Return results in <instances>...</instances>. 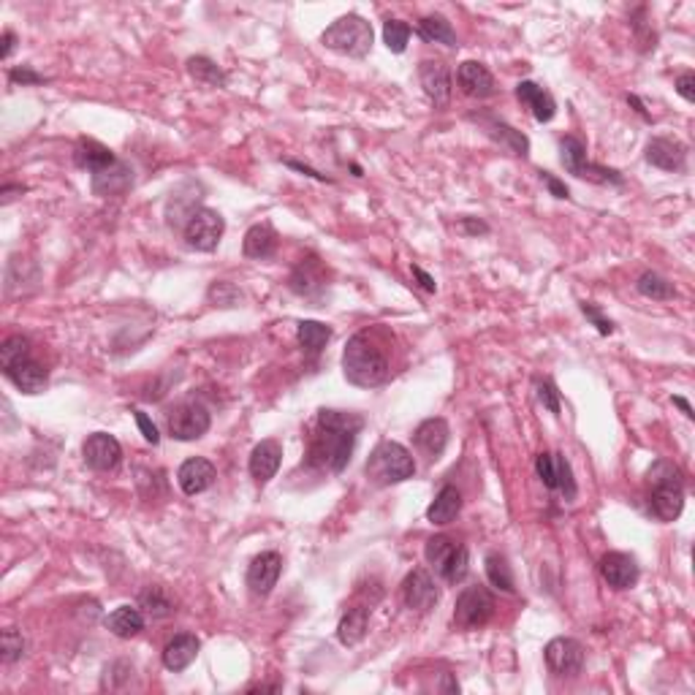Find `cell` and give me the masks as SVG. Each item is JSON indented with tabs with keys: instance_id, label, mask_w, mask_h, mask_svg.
Returning a JSON list of instances; mask_svg holds the SVG:
<instances>
[{
	"instance_id": "cell-35",
	"label": "cell",
	"mask_w": 695,
	"mask_h": 695,
	"mask_svg": "<svg viewBox=\"0 0 695 695\" xmlns=\"http://www.w3.org/2000/svg\"><path fill=\"white\" fill-rule=\"evenodd\" d=\"M188 74H190L199 85H204V88H226V82H228L226 74H223V69H220L215 60L204 58V55L188 60Z\"/></svg>"
},
{
	"instance_id": "cell-42",
	"label": "cell",
	"mask_w": 695,
	"mask_h": 695,
	"mask_svg": "<svg viewBox=\"0 0 695 695\" xmlns=\"http://www.w3.org/2000/svg\"><path fill=\"white\" fill-rule=\"evenodd\" d=\"M408 39H411V25L403 20H386L384 23V42L389 47V52L403 55L408 50Z\"/></svg>"
},
{
	"instance_id": "cell-52",
	"label": "cell",
	"mask_w": 695,
	"mask_h": 695,
	"mask_svg": "<svg viewBox=\"0 0 695 695\" xmlns=\"http://www.w3.org/2000/svg\"><path fill=\"white\" fill-rule=\"evenodd\" d=\"M459 228H462V234H468V236L489 234V226H486L484 220H478V218H462V220H459Z\"/></svg>"
},
{
	"instance_id": "cell-17",
	"label": "cell",
	"mask_w": 695,
	"mask_h": 695,
	"mask_svg": "<svg viewBox=\"0 0 695 695\" xmlns=\"http://www.w3.org/2000/svg\"><path fill=\"white\" fill-rule=\"evenodd\" d=\"M449 438H451V430H449V422L446 419H427L416 427L413 432V443L419 449L422 457H427L430 462H438L449 446Z\"/></svg>"
},
{
	"instance_id": "cell-4",
	"label": "cell",
	"mask_w": 695,
	"mask_h": 695,
	"mask_svg": "<svg viewBox=\"0 0 695 695\" xmlns=\"http://www.w3.org/2000/svg\"><path fill=\"white\" fill-rule=\"evenodd\" d=\"M365 476L375 486L403 484V481L416 476V459H413V454L403 443L384 440V443H378L373 449L367 465H365Z\"/></svg>"
},
{
	"instance_id": "cell-7",
	"label": "cell",
	"mask_w": 695,
	"mask_h": 695,
	"mask_svg": "<svg viewBox=\"0 0 695 695\" xmlns=\"http://www.w3.org/2000/svg\"><path fill=\"white\" fill-rule=\"evenodd\" d=\"M495 616V595L484 584H470L459 592L454 606V625L459 630H478Z\"/></svg>"
},
{
	"instance_id": "cell-37",
	"label": "cell",
	"mask_w": 695,
	"mask_h": 695,
	"mask_svg": "<svg viewBox=\"0 0 695 695\" xmlns=\"http://www.w3.org/2000/svg\"><path fill=\"white\" fill-rule=\"evenodd\" d=\"M139 608L150 619H163V616L174 614V600L169 598V592L163 587H147L139 595Z\"/></svg>"
},
{
	"instance_id": "cell-24",
	"label": "cell",
	"mask_w": 695,
	"mask_h": 695,
	"mask_svg": "<svg viewBox=\"0 0 695 695\" xmlns=\"http://www.w3.org/2000/svg\"><path fill=\"white\" fill-rule=\"evenodd\" d=\"M4 375H6L23 394H42V392L47 389V384H50V373H47L33 357L25 359V362H20V365H14V367H6Z\"/></svg>"
},
{
	"instance_id": "cell-2",
	"label": "cell",
	"mask_w": 695,
	"mask_h": 695,
	"mask_svg": "<svg viewBox=\"0 0 695 695\" xmlns=\"http://www.w3.org/2000/svg\"><path fill=\"white\" fill-rule=\"evenodd\" d=\"M342 373L348 384L359 389H375L389 381V362L370 334H354L342 351Z\"/></svg>"
},
{
	"instance_id": "cell-16",
	"label": "cell",
	"mask_w": 695,
	"mask_h": 695,
	"mask_svg": "<svg viewBox=\"0 0 695 695\" xmlns=\"http://www.w3.org/2000/svg\"><path fill=\"white\" fill-rule=\"evenodd\" d=\"M644 158H646V163H652L663 171H673V174L687 171V147L676 139H665V136L649 139Z\"/></svg>"
},
{
	"instance_id": "cell-13",
	"label": "cell",
	"mask_w": 695,
	"mask_h": 695,
	"mask_svg": "<svg viewBox=\"0 0 695 695\" xmlns=\"http://www.w3.org/2000/svg\"><path fill=\"white\" fill-rule=\"evenodd\" d=\"M403 600H405L408 608H413L419 614H427V611H432L438 606L440 589H438L435 579L424 568H416L403 581Z\"/></svg>"
},
{
	"instance_id": "cell-11",
	"label": "cell",
	"mask_w": 695,
	"mask_h": 695,
	"mask_svg": "<svg viewBox=\"0 0 695 695\" xmlns=\"http://www.w3.org/2000/svg\"><path fill=\"white\" fill-rule=\"evenodd\" d=\"M82 459L90 470L109 473L123 462V446L109 432H93L82 446Z\"/></svg>"
},
{
	"instance_id": "cell-47",
	"label": "cell",
	"mask_w": 695,
	"mask_h": 695,
	"mask_svg": "<svg viewBox=\"0 0 695 695\" xmlns=\"http://www.w3.org/2000/svg\"><path fill=\"white\" fill-rule=\"evenodd\" d=\"M579 307H581V312L587 315V320H589V323H592V326H595V329H598L603 337L614 334V320H608V318H606V315H603V312H600V310H598L592 301H581Z\"/></svg>"
},
{
	"instance_id": "cell-33",
	"label": "cell",
	"mask_w": 695,
	"mask_h": 695,
	"mask_svg": "<svg viewBox=\"0 0 695 695\" xmlns=\"http://www.w3.org/2000/svg\"><path fill=\"white\" fill-rule=\"evenodd\" d=\"M296 339L301 345V351L310 354V357H318L326 342L331 339V326L320 323V320H301L296 326Z\"/></svg>"
},
{
	"instance_id": "cell-5",
	"label": "cell",
	"mask_w": 695,
	"mask_h": 695,
	"mask_svg": "<svg viewBox=\"0 0 695 695\" xmlns=\"http://www.w3.org/2000/svg\"><path fill=\"white\" fill-rule=\"evenodd\" d=\"M373 25L359 17V14H345L339 20H334L323 36H320V44L331 52H339V55H348V58H367L370 50H373Z\"/></svg>"
},
{
	"instance_id": "cell-27",
	"label": "cell",
	"mask_w": 695,
	"mask_h": 695,
	"mask_svg": "<svg viewBox=\"0 0 695 695\" xmlns=\"http://www.w3.org/2000/svg\"><path fill=\"white\" fill-rule=\"evenodd\" d=\"M274 250H277V231L272 228V223H255L247 228L242 242V253L247 258L264 261V258H272Z\"/></svg>"
},
{
	"instance_id": "cell-38",
	"label": "cell",
	"mask_w": 695,
	"mask_h": 695,
	"mask_svg": "<svg viewBox=\"0 0 695 695\" xmlns=\"http://www.w3.org/2000/svg\"><path fill=\"white\" fill-rule=\"evenodd\" d=\"M635 291L646 299H654V301H668L676 296V288L671 280H665L663 274L657 272H644L638 280H635Z\"/></svg>"
},
{
	"instance_id": "cell-22",
	"label": "cell",
	"mask_w": 695,
	"mask_h": 695,
	"mask_svg": "<svg viewBox=\"0 0 695 695\" xmlns=\"http://www.w3.org/2000/svg\"><path fill=\"white\" fill-rule=\"evenodd\" d=\"M280 462H283V446L277 440H261L253 454H250V476L255 484H266L274 478V473L280 470Z\"/></svg>"
},
{
	"instance_id": "cell-6",
	"label": "cell",
	"mask_w": 695,
	"mask_h": 695,
	"mask_svg": "<svg viewBox=\"0 0 695 695\" xmlns=\"http://www.w3.org/2000/svg\"><path fill=\"white\" fill-rule=\"evenodd\" d=\"M427 562L435 568V573L446 581V584H462L468 570H470V554L465 543H457L449 535H435L427 541L424 549Z\"/></svg>"
},
{
	"instance_id": "cell-30",
	"label": "cell",
	"mask_w": 695,
	"mask_h": 695,
	"mask_svg": "<svg viewBox=\"0 0 695 695\" xmlns=\"http://www.w3.org/2000/svg\"><path fill=\"white\" fill-rule=\"evenodd\" d=\"M107 630L117 638H134L144 630V611L136 606H117L107 616Z\"/></svg>"
},
{
	"instance_id": "cell-29",
	"label": "cell",
	"mask_w": 695,
	"mask_h": 695,
	"mask_svg": "<svg viewBox=\"0 0 695 695\" xmlns=\"http://www.w3.org/2000/svg\"><path fill=\"white\" fill-rule=\"evenodd\" d=\"M459 511H462V492L457 489V486H451V484H446L440 492H438V497L430 503V508H427V519L432 522V524H451L457 516H459Z\"/></svg>"
},
{
	"instance_id": "cell-50",
	"label": "cell",
	"mask_w": 695,
	"mask_h": 695,
	"mask_svg": "<svg viewBox=\"0 0 695 695\" xmlns=\"http://www.w3.org/2000/svg\"><path fill=\"white\" fill-rule=\"evenodd\" d=\"M676 93L687 101V104H695V74L692 71H684L676 77Z\"/></svg>"
},
{
	"instance_id": "cell-44",
	"label": "cell",
	"mask_w": 695,
	"mask_h": 695,
	"mask_svg": "<svg viewBox=\"0 0 695 695\" xmlns=\"http://www.w3.org/2000/svg\"><path fill=\"white\" fill-rule=\"evenodd\" d=\"M554 465H557V492H562V497L570 503L576 497V492H579L573 470H570V462L562 454H554Z\"/></svg>"
},
{
	"instance_id": "cell-9",
	"label": "cell",
	"mask_w": 695,
	"mask_h": 695,
	"mask_svg": "<svg viewBox=\"0 0 695 695\" xmlns=\"http://www.w3.org/2000/svg\"><path fill=\"white\" fill-rule=\"evenodd\" d=\"M166 427H169V435L174 440L190 443V440H199L209 432L212 416L201 403H180L177 408H171V413L166 419Z\"/></svg>"
},
{
	"instance_id": "cell-15",
	"label": "cell",
	"mask_w": 695,
	"mask_h": 695,
	"mask_svg": "<svg viewBox=\"0 0 695 695\" xmlns=\"http://www.w3.org/2000/svg\"><path fill=\"white\" fill-rule=\"evenodd\" d=\"M419 82L427 93V98L438 107V109H446L449 101H451V71L446 63L440 60H422L419 63Z\"/></svg>"
},
{
	"instance_id": "cell-25",
	"label": "cell",
	"mask_w": 695,
	"mask_h": 695,
	"mask_svg": "<svg viewBox=\"0 0 695 695\" xmlns=\"http://www.w3.org/2000/svg\"><path fill=\"white\" fill-rule=\"evenodd\" d=\"M199 649H201V641L193 635V633H180L174 635L166 649H163V665L174 673L185 671L196 657H199Z\"/></svg>"
},
{
	"instance_id": "cell-14",
	"label": "cell",
	"mask_w": 695,
	"mask_h": 695,
	"mask_svg": "<svg viewBox=\"0 0 695 695\" xmlns=\"http://www.w3.org/2000/svg\"><path fill=\"white\" fill-rule=\"evenodd\" d=\"M600 576L603 581L611 587V589H630L638 584V576H641V568L635 562L633 554H625V551H608L600 557Z\"/></svg>"
},
{
	"instance_id": "cell-48",
	"label": "cell",
	"mask_w": 695,
	"mask_h": 695,
	"mask_svg": "<svg viewBox=\"0 0 695 695\" xmlns=\"http://www.w3.org/2000/svg\"><path fill=\"white\" fill-rule=\"evenodd\" d=\"M9 82L28 88V85H44V82H50V79H47L44 74H36L31 66H20V69H12V71H9Z\"/></svg>"
},
{
	"instance_id": "cell-8",
	"label": "cell",
	"mask_w": 695,
	"mask_h": 695,
	"mask_svg": "<svg viewBox=\"0 0 695 695\" xmlns=\"http://www.w3.org/2000/svg\"><path fill=\"white\" fill-rule=\"evenodd\" d=\"M223 231H226V220L218 209H209V207H201L190 215V220L185 223L182 228V239L190 250H199V253H212L220 239H223Z\"/></svg>"
},
{
	"instance_id": "cell-21",
	"label": "cell",
	"mask_w": 695,
	"mask_h": 695,
	"mask_svg": "<svg viewBox=\"0 0 695 695\" xmlns=\"http://www.w3.org/2000/svg\"><path fill=\"white\" fill-rule=\"evenodd\" d=\"M457 82H459L462 93L470 96V98H489L497 90L495 88V77L489 74V69L476 63V60H465L457 69Z\"/></svg>"
},
{
	"instance_id": "cell-18",
	"label": "cell",
	"mask_w": 695,
	"mask_h": 695,
	"mask_svg": "<svg viewBox=\"0 0 695 695\" xmlns=\"http://www.w3.org/2000/svg\"><path fill=\"white\" fill-rule=\"evenodd\" d=\"M283 573V557L277 551H261L247 568V587L253 595H269Z\"/></svg>"
},
{
	"instance_id": "cell-58",
	"label": "cell",
	"mask_w": 695,
	"mask_h": 695,
	"mask_svg": "<svg viewBox=\"0 0 695 695\" xmlns=\"http://www.w3.org/2000/svg\"><path fill=\"white\" fill-rule=\"evenodd\" d=\"M673 405H676V408H681V413H684L687 419H692V416H695V413H692V408H690V403H687L684 397H673Z\"/></svg>"
},
{
	"instance_id": "cell-28",
	"label": "cell",
	"mask_w": 695,
	"mask_h": 695,
	"mask_svg": "<svg viewBox=\"0 0 695 695\" xmlns=\"http://www.w3.org/2000/svg\"><path fill=\"white\" fill-rule=\"evenodd\" d=\"M367 627H370V608L367 606H354V608H348L345 616L339 619L337 638H339L342 646H357L367 635Z\"/></svg>"
},
{
	"instance_id": "cell-49",
	"label": "cell",
	"mask_w": 695,
	"mask_h": 695,
	"mask_svg": "<svg viewBox=\"0 0 695 695\" xmlns=\"http://www.w3.org/2000/svg\"><path fill=\"white\" fill-rule=\"evenodd\" d=\"M134 419H136V424H139V430H142L144 440H147V443H153V446H158V443H161V432H158V427L150 422V416H147L144 411H134Z\"/></svg>"
},
{
	"instance_id": "cell-41",
	"label": "cell",
	"mask_w": 695,
	"mask_h": 695,
	"mask_svg": "<svg viewBox=\"0 0 695 695\" xmlns=\"http://www.w3.org/2000/svg\"><path fill=\"white\" fill-rule=\"evenodd\" d=\"M25 646H28L25 635L17 627H6L4 635H0V660H4L6 665L17 663L25 654Z\"/></svg>"
},
{
	"instance_id": "cell-53",
	"label": "cell",
	"mask_w": 695,
	"mask_h": 695,
	"mask_svg": "<svg viewBox=\"0 0 695 695\" xmlns=\"http://www.w3.org/2000/svg\"><path fill=\"white\" fill-rule=\"evenodd\" d=\"M411 272H413V277L419 280V285H422L424 291H430V293H435V291H438V283H435V277H432L430 272H424L419 264H413V266H411Z\"/></svg>"
},
{
	"instance_id": "cell-55",
	"label": "cell",
	"mask_w": 695,
	"mask_h": 695,
	"mask_svg": "<svg viewBox=\"0 0 695 695\" xmlns=\"http://www.w3.org/2000/svg\"><path fill=\"white\" fill-rule=\"evenodd\" d=\"M0 44H4V47H0V58L9 60L12 52H14V47H17V33H14V31H6L4 39H0Z\"/></svg>"
},
{
	"instance_id": "cell-57",
	"label": "cell",
	"mask_w": 695,
	"mask_h": 695,
	"mask_svg": "<svg viewBox=\"0 0 695 695\" xmlns=\"http://www.w3.org/2000/svg\"><path fill=\"white\" fill-rule=\"evenodd\" d=\"M627 104H630V107H633V109H635V112H638V115L644 117V120H649V112L644 109V104H641V101H638L635 96H627Z\"/></svg>"
},
{
	"instance_id": "cell-31",
	"label": "cell",
	"mask_w": 695,
	"mask_h": 695,
	"mask_svg": "<svg viewBox=\"0 0 695 695\" xmlns=\"http://www.w3.org/2000/svg\"><path fill=\"white\" fill-rule=\"evenodd\" d=\"M486 134H489L500 147H505L511 155H516V158H527V155H530V139H527L522 131L511 128L508 123H503V120H486Z\"/></svg>"
},
{
	"instance_id": "cell-39",
	"label": "cell",
	"mask_w": 695,
	"mask_h": 695,
	"mask_svg": "<svg viewBox=\"0 0 695 695\" xmlns=\"http://www.w3.org/2000/svg\"><path fill=\"white\" fill-rule=\"evenodd\" d=\"M486 579H489V584L497 587L500 592H508V595L516 592L514 570H511L508 560H505L503 554H497V551H492V554L486 557Z\"/></svg>"
},
{
	"instance_id": "cell-20",
	"label": "cell",
	"mask_w": 695,
	"mask_h": 695,
	"mask_svg": "<svg viewBox=\"0 0 695 695\" xmlns=\"http://www.w3.org/2000/svg\"><path fill=\"white\" fill-rule=\"evenodd\" d=\"M134 185V169L125 161H115L112 166L90 174V188L96 196H120Z\"/></svg>"
},
{
	"instance_id": "cell-10",
	"label": "cell",
	"mask_w": 695,
	"mask_h": 695,
	"mask_svg": "<svg viewBox=\"0 0 695 695\" xmlns=\"http://www.w3.org/2000/svg\"><path fill=\"white\" fill-rule=\"evenodd\" d=\"M543 660L549 665V671L560 679H573L584 671V660H587V652L584 646L576 641V638H551L543 649Z\"/></svg>"
},
{
	"instance_id": "cell-3",
	"label": "cell",
	"mask_w": 695,
	"mask_h": 695,
	"mask_svg": "<svg viewBox=\"0 0 695 695\" xmlns=\"http://www.w3.org/2000/svg\"><path fill=\"white\" fill-rule=\"evenodd\" d=\"M646 486H649V511L660 522H676L684 508L681 470L668 459H657L646 473Z\"/></svg>"
},
{
	"instance_id": "cell-26",
	"label": "cell",
	"mask_w": 695,
	"mask_h": 695,
	"mask_svg": "<svg viewBox=\"0 0 695 695\" xmlns=\"http://www.w3.org/2000/svg\"><path fill=\"white\" fill-rule=\"evenodd\" d=\"M74 161H77L79 169L96 174V171L112 166V163L120 161V158H117L107 144H101V142H96V139H79L77 147H74Z\"/></svg>"
},
{
	"instance_id": "cell-34",
	"label": "cell",
	"mask_w": 695,
	"mask_h": 695,
	"mask_svg": "<svg viewBox=\"0 0 695 695\" xmlns=\"http://www.w3.org/2000/svg\"><path fill=\"white\" fill-rule=\"evenodd\" d=\"M288 288H291L293 293H299V296H312L318 288H323V277H320V272H318V264L301 261V264L291 272Z\"/></svg>"
},
{
	"instance_id": "cell-51",
	"label": "cell",
	"mask_w": 695,
	"mask_h": 695,
	"mask_svg": "<svg viewBox=\"0 0 695 695\" xmlns=\"http://www.w3.org/2000/svg\"><path fill=\"white\" fill-rule=\"evenodd\" d=\"M541 174V182L549 188V193L554 196V199H570V190H568V185L562 182V180H557L551 171H538Z\"/></svg>"
},
{
	"instance_id": "cell-32",
	"label": "cell",
	"mask_w": 695,
	"mask_h": 695,
	"mask_svg": "<svg viewBox=\"0 0 695 695\" xmlns=\"http://www.w3.org/2000/svg\"><path fill=\"white\" fill-rule=\"evenodd\" d=\"M419 36L430 44H443L449 50H457L459 42H457V31L451 28V23L440 14H430L419 23Z\"/></svg>"
},
{
	"instance_id": "cell-56",
	"label": "cell",
	"mask_w": 695,
	"mask_h": 695,
	"mask_svg": "<svg viewBox=\"0 0 695 695\" xmlns=\"http://www.w3.org/2000/svg\"><path fill=\"white\" fill-rule=\"evenodd\" d=\"M28 188L25 185H4V190H0V196H4V204H9L14 199V193H25Z\"/></svg>"
},
{
	"instance_id": "cell-46",
	"label": "cell",
	"mask_w": 695,
	"mask_h": 695,
	"mask_svg": "<svg viewBox=\"0 0 695 695\" xmlns=\"http://www.w3.org/2000/svg\"><path fill=\"white\" fill-rule=\"evenodd\" d=\"M535 473H538V478L543 481V486H546L549 492H557V465H554V454H549V451L538 454V459H535Z\"/></svg>"
},
{
	"instance_id": "cell-1",
	"label": "cell",
	"mask_w": 695,
	"mask_h": 695,
	"mask_svg": "<svg viewBox=\"0 0 695 695\" xmlns=\"http://www.w3.org/2000/svg\"><path fill=\"white\" fill-rule=\"evenodd\" d=\"M365 430V419L348 411H318V435L312 440V459L323 465L329 473H342L351 462L359 432Z\"/></svg>"
},
{
	"instance_id": "cell-12",
	"label": "cell",
	"mask_w": 695,
	"mask_h": 695,
	"mask_svg": "<svg viewBox=\"0 0 695 695\" xmlns=\"http://www.w3.org/2000/svg\"><path fill=\"white\" fill-rule=\"evenodd\" d=\"M201 193H204V188L196 180H185L180 188L171 190V196L166 201V223H169V228H174V231L185 228L190 215L196 209H201Z\"/></svg>"
},
{
	"instance_id": "cell-19",
	"label": "cell",
	"mask_w": 695,
	"mask_h": 695,
	"mask_svg": "<svg viewBox=\"0 0 695 695\" xmlns=\"http://www.w3.org/2000/svg\"><path fill=\"white\" fill-rule=\"evenodd\" d=\"M215 478H218V470H215V465H212L209 459H204V457H190V459H185V462L180 465V470H177V484H180V489H182L188 497H196V495L207 492V489L215 484Z\"/></svg>"
},
{
	"instance_id": "cell-45",
	"label": "cell",
	"mask_w": 695,
	"mask_h": 695,
	"mask_svg": "<svg viewBox=\"0 0 695 695\" xmlns=\"http://www.w3.org/2000/svg\"><path fill=\"white\" fill-rule=\"evenodd\" d=\"M535 394H538V403L549 411V413H560V392L554 386L551 378H543V381H535Z\"/></svg>"
},
{
	"instance_id": "cell-23",
	"label": "cell",
	"mask_w": 695,
	"mask_h": 695,
	"mask_svg": "<svg viewBox=\"0 0 695 695\" xmlns=\"http://www.w3.org/2000/svg\"><path fill=\"white\" fill-rule=\"evenodd\" d=\"M516 98L530 109V115H533L538 123H549V120H554V115H557V101H554V96H551L549 90H543L541 85L530 82V79H524V82L516 85Z\"/></svg>"
},
{
	"instance_id": "cell-43",
	"label": "cell",
	"mask_w": 695,
	"mask_h": 695,
	"mask_svg": "<svg viewBox=\"0 0 695 695\" xmlns=\"http://www.w3.org/2000/svg\"><path fill=\"white\" fill-rule=\"evenodd\" d=\"M207 299H209L215 307H239V304L245 301L242 291H239L234 283H228V280H218V283H212V285H209V291H207Z\"/></svg>"
},
{
	"instance_id": "cell-36",
	"label": "cell",
	"mask_w": 695,
	"mask_h": 695,
	"mask_svg": "<svg viewBox=\"0 0 695 695\" xmlns=\"http://www.w3.org/2000/svg\"><path fill=\"white\" fill-rule=\"evenodd\" d=\"M560 161H562V166H565V171L568 174H581L584 171V166L589 163V158H587V144L579 139V136H562L560 139Z\"/></svg>"
},
{
	"instance_id": "cell-54",
	"label": "cell",
	"mask_w": 695,
	"mask_h": 695,
	"mask_svg": "<svg viewBox=\"0 0 695 695\" xmlns=\"http://www.w3.org/2000/svg\"><path fill=\"white\" fill-rule=\"evenodd\" d=\"M285 166L293 169V171H299V174H304V177H312V180H318V182H331V177H326V174H320V171H315V169H310V166H304V163H299V161H285Z\"/></svg>"
},
{
	"instance_id": "cell-40",
	"label": "cell",
	"mask_w": 695,
	"mask_h": 695,
	"mask_svg": "<svg viewBox=\"0 0 695 695\" xmlns=\"http://www.w3.org/2000/svg\"><path fill=\"white\" fill-rule=\"evenodd\" d=\"M31 359V339L23 337V334H12L4 339V345H0V367H14L20 362Z\"/></svg>"
}]
</instances>
